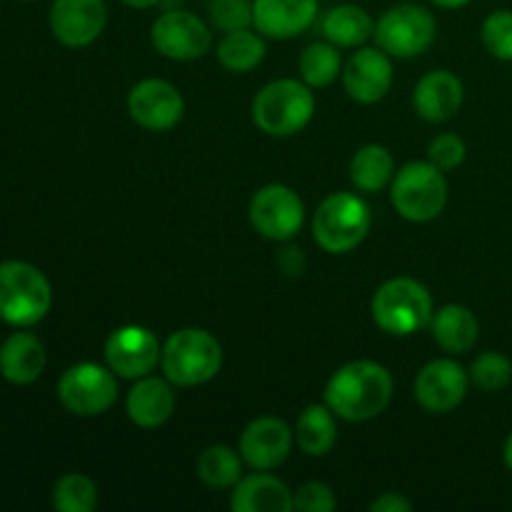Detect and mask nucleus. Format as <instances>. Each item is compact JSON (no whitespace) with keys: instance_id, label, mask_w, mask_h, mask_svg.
Masks as SVG:
<instances>
[{"instance_id":"11","label":"nucleus","mask_w":512,"mask_h":512,"mask_svg":"<svg viewBox=\"0 0 512 512\" xmlns=\"http://www.w3.org/2000/svg\"><path fill=\"white\" fill-rule=\"evenodd\" d=\"M250 223L263 238L290 240L305 220V205L288 185H265L250 200Z\"/></svg>"},{"instance_id":"15","label":"nucleus","mask_w":512,"mask_h":512,"mask_svg":"<svg viewBox=\"0 0 512 512\" xmlns=\"http://www.w3.org/2000/svg\"><path fill=\"white\" fill-rule=\"evenodd\" d=\"M108 23L105 0H55L50 8V30L68 48L95 43Z\"/></svg>"},{"instance_id":"28","label":"nucleus","mask_w":512,"mask_h":512,"mask_svg":"<svg viewBox=\"0 0 512 512\" xmlns=\"http://www.w3.org/2000/svg\"><path fill=\"white\" fill-rule=\"evenodd\" d=\"M198 478L208 488H233L243 478L238 453L233 448H228V445H210V448H205L198 458Z\"/></svg>"},{"instance_id":"37","label":"nucleus","mask_w":512,"mask_h":512,"mask_svg":"<svg viewBox=\"0 0 512 512\" xmlns=\"http://www.w3.org/2000/svg\"><path fill=\"white\" fill-rule=\"evenodd\" d=\"M120 3H125V5H128V8L145 10V8H153V5H158L160 0H120Z\"/></svg>"},{"instance_id":"29","label":"nucleus","mask_w":512,"mask_h":512,"mask_svg":"<svg viewBox=\"0 0 512 512\" xmlns=\"http://www.w3.org/2000/svg\"><path fill=\"white\" fill-rule=\"evenodd\" d=\"M340 73V53L333 43H313L300 55V75L310 88H325Z\"/></svg>"},{"instance_id":"34","label":"nucleus","mask_w":512,"mask_h":512,"mask_svg":"<svg viewBox=\"0 0 512 512\" xmlns=\"http://www.w3.org/2000/svg\"><path fill=\"white\" fill-rule=\"evenodd\" d=\"M428 160L440 170H455L465 160V143L455 133H443L430 143Z\"/></svg>"},{"instance_id":"23","label":"nucleus","mask_w":512,"mask_h":512,"mask_svg":"<svg viewBox=\"0 0 512 512\" xmlns=\"http://www.w3.org/2000/svg\"><path fill=\"white\" fill-rule=\"evenodd\" d=\"M435 343L448 353H468L478 343L480 323L475 313L465 305H445L430 320Z\"/></svg>"},{"instance_id":"9","label":"nucleus","mask_w":512,"mask_h":512,"mask_svg":"<svg viewBox=\"0 0 512 512\" xmlns=\"http://www.w3.org/2000/svg\"><path fill=\"white\" fill-rule=\"evenodd\" d=\"M58 398L68 413L78 418H95L108 413L118 400V380L110 368L95 363H78L58 380Z\"/></svg>"},{"instance_id":"3","label":"nucleus","mask_w":512,"mask_h":512,"mask_svg":"<svg viewBox=\"0 0 512 512\" xmlns=\"http://www.w3.org/2000/svg\"><path fill=\"white\" fill-rule=\"evenodd\" d=\"M53 290L35 265L23 260L0 263V318L18 328L40 323L50 313Z\"/></svg>"},{"instance_id":"33","label":"nucleus","mask_w":512,"mask_h":512,"mask_svg":"<svg viewBox=\"0 0 512 512\" xmlns=\"http://www.w3.org/2000/svg\"><path fill=\"white\" fill-rule=\"evenodd\" d=\"M210 20L223 33L250 28L253 25V3L250 0H210Z\"/></svg>"},{"instance_id":"39","label":"nucleus","mask_w":512,"mask_h":512,"mask_svg":"<svg viewBox=\"0 0 512 512\" xmlns=\"http://www.w3.org/2000/svg\"><path fill=\"white\" fill-rule=\"evenodd\" d=\"M505 465L512 470V433H510L508 443H505Z\"/></svg>"},{"instance_id":"31","label":"nucleus","mask_w":512,"mask_h":512,"mask_svg":"<svg viewBox=\"0 0 512 512\" xmlns=\"http://www.w3.org/2000/svg\"><path fill=\"white\" fill-rule=\"evenodd\" d=\"M470 380L485 393H498L512 380V363L500 353H483L470 368Z\"/></svg>"},{"instance_id":"24","label":"nucleus","mask_w":512,"mask_h":512,"mask_svg":"<svg viewBox=\"0 0 512 512\" xmlns=\"http://www.w3.org/2000/svg\"><path fill=\"white\" fill-rule=\"evenodd\" d=\"M298 448L310 458H323L338 443V423L328 405H308L295 425Z\"/></svg>"},{"instance_id":"26","label":"nucleus","mask_w":512,"mask_h":512,"mask_svg":"<svg viewBox=\"0 0 512 512\" xmlns=\"http://www.w3.org/2000/svg\"><path fill=\"white\" fill-rule=\"evenodd\" d=\"M395 160L385 145H365L350 160V180L360 193H378L393 180Z\"/></svg>"},{"instance_id":"21","label":"nucleus","mask_w":512,"mask_h":512,"mask_svg":"<svg viewBox=\"0 0 512 512\" xmlns=\"http://www.w3.org/2000/svg\"><path fill=\"white\" fill-rule=\"evenodd\" d=\"M230 508L235 512H290L293 510V493L283 480L260 473L240 478L233 485Z\"/></svg>"},{"instance_id":"6","label":"nucleus","mask_w":512,"mask_h":512,"mask_svg":"<svg viewBox=\"0 0 512 512\" xmlns=\"http://www.w3.org/2000/svg\"><path fill=\"white\" fill-rule=\"evenodd\" d=\"M370 208L353 193H333L313 218V238L325 253L343 255L358 248L370 233Z\"/></svg>"},{"instance_id":"7","label":"nucleus","mask_w":512,"mask_h":512,"mask_svg":"<svg viewBox=\"0 0 512 512\" xmlns=\"http://www.w3.org/2000/svg\"><path fill=\"white\" fill-rule=\"evenodd\" d=\"M395 210L410 223H430L448 205V180L438 165L408 163L398 170L390 188Z\"/></svg>"},{"instance_id":"10","label":"nucleus","mask_w":512,"mask_h":512,"mask_svg":"<svg viewBox=\"0 0 512 512\" xmlns=\"http://www.w3.org/2000/svg\"><path fill=\"white\" fill-rule=\"evenodd\" d=\"M105 363L118 378L138 380L153 373L163 358V345L143 325H123L105 340Z\"/></svg>"},{"instance_id":"22","label":"nucleus","mask_w":512,"mask_h":512,"mask_svg":"<svg viewBox=\"0 0 512 512\" xmlns=\"http://www.w3.org/2000/svg\"><path fill=\"white\" fill-rule=\"evenodd\" d=\"M48 355L43 343L30 333H13L0 348V373L15 385H28L43 375Z\"/></svg>"},{"instance_id":"4","label":"nucleus","mask_w":512,"mask_h":512,"mask_svg":"<svg viewBox=\"0 0 512 512\" xmlns=\"http://www.w3.org/2000/svg\"><path fill=\"white\" fill-rule=\"evenodd\" d=\"M315 95L308 83L273 80L253 100V123L273 138H290L313 120Z\"/></svg>"},{"instance_id":"30","label":"nucleus","mask_w":512,"mask_h":512,"mask_svg":"<svg viewBox=\"0 0 512 512\" xmlns=\"http://www.w3.org/2000/svg\"><path fill=\"white\" fill-rule=\"evenodd\" d=\"M53 505L60 512H93L98 508V488L88 475L68 473L55 483Z\"/></svg>"},{"instance_id":"17","label":"nucleus","mask_w":512,"mask_h":512,"mask_svg":"<svg viewBox=\"0 0 512 512\" xmlns=\"http://www.w3.org/2000/svg\"><path fill=\"white\" fill-rule=\"evenodd\" d=\"M295 433L280 418H258L240 435V458L253 470H273L288 460Z\"/></svg>"},{"instance_id":"12","label":"nucleus","mask_w":512,"mask_h":512,"mask_svg":"<svg viewBox=\"0 0 512 512\" xmlns=\"http://www.w3.org/2000/svg\"><path fill=\"white\" fill-rule=\"evenodd\" d=\"M150 40L160 55L170 60H198L213 45V33L198 15L188 10H168L150 28Z\"/></svg>"},{"instance_id":"32","label":"nucleus","mask_w":512,"mask_h":512,"mask_svg":"<svg viewBox=\"0 0 512 512\" xmlns=\"http://www.w3.org/2000/svg\"><path fill=\"white\" fill-rule=\"evenodd\" d=\"M483 43L495 58L512 60V10H495L485 18Z\"/></svg>"},{"instance_id":"1","label":"nucleus","mask_w":512,"mask_h":512,"mask_svg":"<svg viewBox=\"0 0 512 512\" xmlns=\"http://www.w3.org/2000/svg\"><path fill=\"white\" fill-rule=\"evenodd\" d=\"M393 400V375L373 360H355L335 370L325 385V405L348 423L378 418Z\"/></svg>"},{"instance_id":"16","label":"nucleus","mask_w":512,"mask_h":512,"mask_svg":"<svg viewBox=\"0 0 512 512\" xmlns=\"http://www.w3.org/2000/svg\"><path fill=\"white\" fill-rule=\"evenodd\" d=\"M345 93L363 105H373L390 93L393 63L383 48H360L350 55L343 70Z\"/></svg>"},{"instance_id":"2","label":"nucleus","mask_w":512,"mask_h":512,"mask_svg":"<svg viewBox=\"0 0 512 512\" xmlns=\"http://www.w3.org/2000/svg\"><path fill=\"white\" fill-rule=\"evenodd\" d=\"M165 378L180 388H193L213 380L223 368V348L208 330L183 328L170 335L163 345Z\"/></svg>"},{"instance_id":"35","label":"nucleus","mask_w":512,"mask_h":512,"mask_svg":"<svg viewBox=\"0 0 512 512\" xmlns=\"http://www.w3.org/2000/svg\"><path fill=\"white\" fill-rule=\"evenodd\" d=\"M338 508V498L325 483H305L293 495V510L300 512H333Z\"/></svg>"},{"instance_id":"19","label":"nucleus","mask_w":512,"mask_h":512,"mask_svg":"<svg viewBox=\"0 0 512 512\" xmlns=\"http://www.w3.org/2000/svg\"><path fill=\"white\" fill-rule=\"evenodd\" d=\"M463 83L450 70H430L418 80L413 93V105L420 118L430 123H445L455 118L463 108Z\"/></svg>"},{"instance_id":"38","label":"nucleus","mask_w":512,"mask_h":512,"mask_svg":"<svg viewBox=\"0 0 512 512\" xmlns=\"http://www.w3.org/2000/svg\"><path fill=\"white\" fill-rule=\"evenodd\" d=\"M430 3H435V5H438V8L455 10V8H463V5H468L470 0H430Z\"/></svg>"},{"instance_id":"13","label":"nucleus","mask_w":512,"mask_h":512,"mask_svg":"<svg viewBox=\"0 0 512 512\" xmlns=\"http://www.w3.org/2000/svg\"><path fill=\"white\" fill-rule=\"evenodd\" d=\"M128 113L140 128L150 133H163L183 120V95L168 80L148 78L135 85L128 95Z\"/></svg>"},{"instance_id":"20","label":"nucleus","mask_w":512,"mask_h":512,"mask_svg":"<svg viewBox=\"0 0 512 512\" xmlns=\"http://www.w3.org/2000/svg\"><path fill=\"white\" fill-rule=\"evenodd\" d=\"M128 418L138 428H160L168 423L175 413V393L165 380L160 378H138V383L130 388L125 400Z\"/></svg>"},{"instance_id":"18","label":"nucleus","mask_w":512,"mask_h":512,"mask_svg":"<svg viewBox=\"0 0 512 512\" xmlns=\"http://www.w3.org/2000/svg\"><path fill=\"white\" fill-rule=\"evenodd\" d=\"M318 18V0H253V25L260 35L290 40Z\"/></svg>"},{"instance_id":"36","label":"nucleus","mask_w":512,"mask_h":512,"mask_svg":"<svg viewBox=\"0 0 512 512\" xmlns=\"http://www.w3.org/2000/svg\"><path fill=\"white\" fill-rule=\"evenodd\" d=\"M370 510L373 512H410L413 510V503L408 498H403L400 493H385L380 495L378 500L370 503Z\"/></svg>"},{"instance_id":"8","label":"nucleus","mask_w":512,"mask_h":512,"mask_svg":"<svg viewBox=\"0 0 512 512\" xmlns=\"http://www.w3.org/2000/svg\"><path fill=\"white\" fill-rule=\"evenodd\" d=\"M438 35V23L428 8L415 3H400L385 10L375 25V40L393 58L423 55Z\"/></svg>"},{"instance_id":"27","label":"nucleus","mask_w":512,"mask_h":512,"mask_svg":"<svg viewBox=\"0 0 512 512\" xmlns=\"http://www.w3.org/2000/svg\"><path fill=\"white\" fill-rule=\"evenodd\" d=\"M265 58L263 35L253 33L250 28L225 33L218 43V60L230 73H250L258 68Z\"/></svg>"},{"instance_id":"5","label":"nucleus","mask_w":512,"mask_h":512,"mask_svg":"<svg viewBox=\"0 0 512 512\" xmlns=\"http://www.w3.org/2000/svg\"><path fill=\"white\" fill-rule=\"evenodd\" d=\"M373 320L388 335H413L433 320V298L423 283L413 278H393L373 295Z\"/></svg>"},{"instance_id":"14","label":"nucleus","mask_w":512,"mask_h":512,"mask_svg":"<svg viewBox=\"0 0 512 512\" xmlns=\"http://www.w3.org/2000/svg\"><path fill=\"white\" fill-rule=\"evenodd\" d=\"M468 395V373L450 358L433 360L415 378V400L428 413H453Z\"/></svg>"},{"instance_id":"25","label":"nucleus","mask_w":512,"mask_h":512,"mask_svg":"<svg viewBox=\"0 0 512 512\" xmlns=\"http://www.w3.org/2000/svg\"><path fill=\"white\" fill-rule=\"evenodd\" d=\"M323 35L340 48H358L375 35V23L360 5H335L323 18Z\"/></svg>"}]
</instances>
